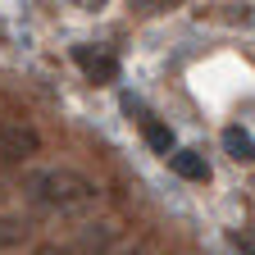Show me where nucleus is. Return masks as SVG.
I'll use <instances>...</instances> for the list:
<instances>
[{
    "instance_id": "6",
    "label": "nucleus",
    "mask_w": 255,
    "mask_h": 255,
    "mask_svg": "<svg viewBox=\"0 0 255 255\" xmlns=\"http://www.w3.org/2000/svg\"><path fill=\"white\" fill-rule=\"evenodd\" d=\"M141 137H146V146L155 150V155H173V128L169 123H159V119H141Z\"/></svg>"
},
{
    "instance_id": "4",
    "label": "nucleus",
    "mask_w": 255,
    "mask_h": 255,
    "mask_svg": "<svg viewBox=\"0 0 255 255\" xmlns=\"http://www.w3.org/2000/svg\"><path fill=\"white\" fill-rule=\"evenodd\" d=\"M169 164H173V173L187 178V182H210V164H205L201 150H173Z\"/></svg>"
},
{
    "instance_id": "7",
    "label": "nucleus",
    "mask_w": 255,
    "mask_h": 255,
    "mask_svg": "<svg viewBox=\"0 0 255 255\" xmlns=\"http://www.w3.org/2000/svg\"><path fill=\"white\" fill-rule=\"evenodd\" d=\"M233 246H237V251H242V255H255V246H251V242H246V237H233Z\"/></svg>"
},
{
    "instance_id": "3",
    "label": "nucleus",
    "mask_w": 255,
    "mask_h": 255,
    "mask_svg": "<svg viewBox=\"0 0 255 255\" xmlns=\"http://www.w3.org/2000/svg\"><path fill=\"white\" fill-rule=\"evenodd\" d=\"M73 59L91 82H119V59L105 46H73Z\"/></svg>"
},
{
    "instance_id": "8",
    "label": "nucleus",
    "mask_w": 255,
    "mask_h": 255,
    "mask_svg": "<svg viewBox=\"0 0 255 255\" xmlns=\"http://www.w3.org/2000/svg\"><path fill=\"white\" fill-rule=\"evenodd\" d=\"M37 255H69V251H64V246H41Z\"/></svg>"
},
{
    "instance_id": "1",
    "label": "nucleus",
    "mask_w": 255,
    "mask_h": 255,
    "mask_svg": "<svg viewBox=\"0 0 255 255\" xmlns=\"http://www.w3.org/2000/svg\"><path fill=\"white\" fill-rule=\"evenodd\" d=\"M23 191L32 205L41 210H59V214H73V210H87L96 201V187L78 173V169H37L23 178Z\"/></svg>"
},
{
    "instance_id": "2",
    "label": "nucleus",
    "mask_w": 255,
    "mask_h": 255,
    "mask_svg": "<svg viewBox=\"0 0 255 255\" xmlns=\"http://www.w3.org/2000/svg\"><path fill=\"white\" fill-rule=\"evenodd\" d=\"M41 146L37 128L23 123V119H5L0 123V164H23V159H32Z\"/></svg>"
},
{
    "instance_id": "5",
    "label": "nucleus",
    "mask_w": 255,
    "mask_h": 255,
    "mask_svg": "<svg viewBox=\"0 0 255 255\" xmlns=\"http://www.w3.org/2000/svg\"><path fill=\"white\" fill-rule=\"evenodd\" d=\"M223 150H228L237 164H251V159H255V137L233 123V128H223Z\"/></svg>"
}]
</instances>
